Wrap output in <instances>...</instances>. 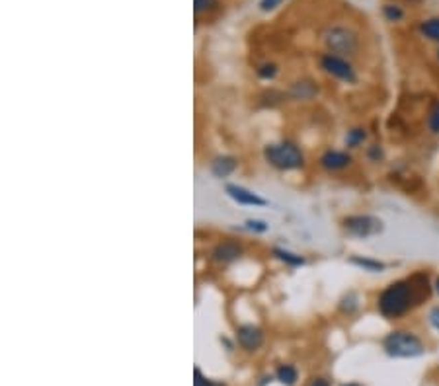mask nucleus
Returning <instances> with one entry per match:
<instances>
[{
    "instance_id": "nucleus-1",
    "label": "nucleus",
    "mask_w": 439,
    "mask_h": 386,
    "mask_svg": "<svg viewBox=\"0 0 439 386\" xmlns=\"http://www.w3.org/2000/svg\"><path fill=\"white\" fill-rule=\"evenodd\" d=\"M434 283L426 271H416L410 277L396 279L379 293L377 310L387 320H398L431 297Z\"/></svg>"
},
{
    "instance_id": "nucleus-2",
    "label": "nucleus",
    "mask_w": 439,
    "mask_h": 386,
    "mask_svg": "<svg viewBox=\"0 0 439 386\" xmlns=\"http://www.w3.org/2000/svg\"><path fill=\"white\" fill-rule=\"evenodd\" d=\"M322 43L326 47V53L338 55L344 59L355 57L361 47L359 34L348 25H328L322 32Z\"/></svg>"
},
{
    "instance_id": "nucleus-3",
    "label": "nucleus",
    "mask_w": 439,
    "mask_h": 386,
    "mask_svg": "<svg viewBox=\"0 0 439 386\" xmlns=\"http://www.w3.org/2000/svg\"><path fill=\"white\" fill-rule=\"evenodd\" d=\"M383 350L394 359H414L426 353V345L408 330H392L383 339Z\"/></svg>"
},
{
    "instance_id": "nucleus-4",
    "label": "nucleus",
    "mask_w": 439,
    "mask_h": 386,
    "mask_svg": "<svg viewBox=\"0 0 439 386\" xmlns=\"http://www.w3.org/2000/svg\"><path fill=\"white\" fill-rule=\"evenodd\" d=\"M264 158L269 166L283 170V172H291V170H299L305 166V155L293 143L264 146Z\"/></svg>"
},
{
    "instance_id": "nucleus-5",
    "label": "nucleus",
    "mask_w": 439,
    "mask_h": 386,
    "mask_svg": "<svg viewBox=\"0 0 439 386\" xmlns=\"http://www.w3.org/2000/svg\"><path fill=\"white\" fill-rule=\"evenodd\" d=\"M341 227L346 230V234L359 240H367L371 236L381 234L385 230V223L373 215H348L341 218Z\"/></svg>"
},
{
    "instance_id": "nucleus-6",
    "label": "nucleus",
    "mask_w": 439,
    "mask_h": 386,
    "mask_svg": "<svg viewBox=\"0 0 439 386\" xmlns=\"http://www.w3.org/2000/svg\"><path fill=\"white\" fill-rule=\"evenodd\" d=\"M320 69L332 78L344 82V84H357V80H359L357 71L354 69V65L350 63V59H344V57H338V55H332V53H324L320 57Z\"/></svg>"
},
{
    "instance_id": "nucleus-7",
    "label": "nucleus",
    "mask_w": 439,
    "mask_h": 386,
    "mask_svg": "<svg viewBox=\"0 0 439 386\" xmlns=\"http://www.w3.org/2000/svg\"><path fill=\"white\" fill-rule=\"evenodd\" d=\"M320 168L326 170L330 174H336V172H344L348 170L352 164H354V157L348 152V150H326L322 157H320Z\"/></svg>"
},
{
    "instance_id": "nucleus-8",
    "label": "nucleus",
    "mask_w": 439,
    "mask_h": 386,
    "mask_svg": "<svg viewBox=\"0 0 439 386\" xmlns=\"http://www.w3.org/2000/svg\"><path fill=\"white\" fill-rule=\"evenodd\" d=\"M244 253V248L234 240H225L217 244L213 250H211V262L219 264V266H227V264H232L236 262L240 256Z\"/></svg>"
},
{
    "instance_id": "nucleus-9",
    "label": "nucleus",
    "mask_w": 439,
    "mask_h": 386,
    "mask_svg": "<svg viewBox=\"0 0 439 386\" xmlns=\"http://www.w3.org/2000/svg\"><path fill=\"white\" fill-rule=\"evenodd\" d=\"M227 195L231 197L232 201H236L238 205H248V207H264L268 205V201L264 197H260L258 193L246 190L243 185L236 183H227Z\"/></svg>"
},
{
    "instance_id": "nucleus-10",
    "label": "nucleus",
    "mask_w": 439,
    "mask_h": 386,
    "mask_svg": "<svg viewBox=\"0 0 439 386\" xmlns=\"http://www.w3.org/2000/svg\"><path fill=\"white\" fill-rule=\"evenodd\" d=\"M236 339H238V343H240L243 350L256 351L264 343V334H262L260 328L246 324V326H240L236 330Z\"/></svg>"
},
{
    "instance_id": "nucleus-11",
    "label": "nucleus",
    "mask_w": 439,
    "mask_h": 386,
    "mask_svg": "<svg viewBox=\"0 0 439 386\" xmlns=\"http://www.w3.org/2000/svg\"><path fill=\"white\" fill-rule=\"evenodd\" d=\"M236 166H238V160L234 157H217L211 162V174L217 180H225L236 170Z\"/></svg>"
},
{
    "instance_id": "nucleus-12",
    "label": "nucleus",
    "mask_w": 439,
    "mask_h": 386,
    "mask_svg": "<svg viewBox=\"0 0 439 386\" xmlns=\"http://www.w3.org/2000/svg\"><path fill=\"white\" fill-rule=\"evenodd\" d=\"M350 264L357 267V269L369 271V273H383V271L387 269V264H385V262L375 260V258H369V256H352V258H350Z\"/></svg>"
},
{
    "instance_id": "nucleus-13",
    "label": "nucleus",
    "mask_w": 439,
    "mask_h": 386,
    "mask_svg": "<svg viewBox=\"0 0 439 386\" xmlns=\"http://www.w3.org/2000/svg\"><path fill=\"white\" fill-rule=\"evenodd\" d=\"M367 129L363 127H354V129H350L346 137H344V143L346 146L350 148V150H355V148H361V146L367 143Z\"/></svg>"
},
{
    "instance_id": "nucleus-14",
    "label": "nucleus",
    "mask_w": 439,
    "mask_h": 386,
    "mask_svg": "<svg viewBox=\"0 0 439 386\" xmlns=\"http://www.w3.org/2000/svg\"><path fill=\"white\" fill-rule=\"evenodd\" d=\"M273 256L283 262L285 266L289 267H301L305 266V258L303 256H299V253L295 252H289V250H283V248H273Z\"/></svg>"
},
{
    "instance_id": "nucleus-15",
    "label": "nucleus",
    "mask_w": 439,
    "mask_h": 386,
    "mask_svg": "<svg viewBox=\"0 0 439 386\" xmlns=\"http://www.w3.org/2000/svg\"><path fill=\"white\" fill-rule=\"evenodd\" d=\"M383 16H385V20L390 22V24H398V22H403L404 16V8L401 4H394V2H387L385 6H383Z\"/></svg>"
},
{
    "instance_id": "nucleus-16",
    "label": "nucleus",
    "mask_w": 439,
    "mask_h": 386,
    "mask_svg": "<svg viewBox=\"0 0 439 386\" xmlns=\"http://www.w3.org/2000/svg\"><path fill=\"white\" fill-rule=\"evenodd\" d=\"M418 30H420V34L426 37V39L439 43V18H429V20H424Z\"/></svg>"
},
{
    "instance_id": "nucleus-17",
    "label": "nucleus",
    "mask_w": 439,
    "mask_h": 386,
    "mask_svg": "<svg viewBox=\"0 0 439 386\" xmlns=\"http://www.w3.org/2000/svg\"><path fill=\"white\" fill-rule=\"evenodd\" d=\"M318 88L313 82H297V84L293 86V96L297 98V100H311V98L317 96Z\"/></svg>"
},
{
    "instance_id": "nucleus-18",
    "label": "nucleus",
    "mask_w": 439,
    "mask_h": 386,
    "mask_svg": "<svg viewBox=\"0 0 439 386\" xmlns=\"http://www.w3.org/2000/svg\"><path fill=\"white\" fill-rule=\"evenodd\" d=\"M426 125L429 133L439 137V100H436V102L429 106V109H427Z\"/></svg>"
},
{
    "instance_id": "nucleus-19",
    "label": "nucleus",
    "mask_w": 439,
    "mask_h": 386,
    "mask_svg": "<svg viewBox=\"0 0 439 386\" xmlns=\"http://www.w3.org/2000/svg\"><path fill=\"white\" fill-rule=\"evenodd\" d=\"M275 376H278V381L283 383L285 386H293L297 383V369L291 367V365H281L280 369H278V373H275Z\"/></svg>"
},
{
    "instance_id": "nucleus-20",
    "label": "nucleus",
    "mask_w": 439,
    "mask_h": 386,
    "mask_svg": "<svg viewBox=\"0 0 439 386\" xmlns=\"http://www.w3.org/2000/svg\"><path fill=\"white\" fill-rule=\"evenodd\" d=\"M365 157L369 162H373V164H379V162H383L385 160V148L377 143H373V145L367 146L365 150Z\"/></svg>"
},
{
    "instance_id": "nucleus-21",
    "label": "nucleus",
    "mask_w": 439,
    "mask_h": 386,
    "mask_svg": "<svg viewBox=\"0 0 439 386\" xmlns=\"http://www.w3.org/2000/svg\"><path fill=\"white\" fill-rule=\"evenodd\" d=\"M357 306H359V299H357L355 293H348L340 301V308L346 314H354L357 310Z\"/></svg>"
},
{
    "instance_id": "nucleus-22",
    "label": "nucleus",
    "mask_w": 439,
    "mask_h": 386,
    "mask_svg": "<svg viewBox=\"0 0 439 386\" xmlns=\"http://www.w3.org/2000/svg\"><path fill=\"white\" fill-rule=\"evenodd\" d=\"M246 229L250 232H268V223L266 220H258V218H248L246 220Z\"/></svg>"
},
{
    "instance_id": "nucleus-23",
    "label": "nucleus",
    "mask_w": 439,
    "mask_h": 386,
    "mask_svg": "<svg viewBox=\"0 0 439 386\" xmlns=\"http://www.w3.org/2000/svg\"><path fill=\"white\" fill-rule=\"evenodd\" d=\"M217 6V0H195L194 2V10L195 14L201 12H209Z\"/></svg>"
},
{
    "instance_id": "nucleus-24",
    "label": "nucleus",
    "mask_w": 439,
    "mask_h": 386,
    "mask_svg": "<svg viewBox=\"0 0 439 386\" xmlns=\"http://www.w3.org/2000/svg\"><path fill=\"white\" fill-rule=\"evenodd\" d=\"M275 74H278V67H275V65H262V67L258 69V76L264 78V80H271Z\"/></svg>"
},
{
    "instance_id": "nucleus-25",
    "label": "nucleus",
    "mask_w": 439,
    "mask_h": 386,
    "mask_svg": "<svg viewBox=\"0 0 439 386\" xmlns=\"http://www.w3.org/2000/svg\"><path fill=\"white\" fill-rule=\"evenodd\" d=\"M427 322H429V326L434 328V330H438L439 332V304L429 310V314H427Z\"/></svg>"
},
{
    "instance_id": "nucleus-26",
    "label": "nucleus",
    "mask_w": 439,
    "mask_h": 386,
    "mask_svg": "<svg viewBox=\"0 0 439 386\" xmlns=\"http://www.w3.org/2000/svg\"><path fill=\"white\" fill-rule=\"evenodd\" d=\"M283 0H260V8L264 10V12H271V10H275L278 6H280Z\"/></svg>"
},
{
    "instance_id": "nucleus-27",
    "label": "nucleus",
    "mask_w": 439,
    "mask_h": 386,
    "mask_svg": "<svg viewBox=\"0 0 439 386\" xmlns=\"http://www.w3.org/2000/svg\"><path fill=\"white\" fill-rule=\"evenodd\" d=\"M194 376H195V386H219V385H215V383H211L209 378H205L199 369H195Z\"/></svg>"
},
{
    "instance_id": "nucleus-28",
    "label": "nucleus",
    "mask_w": 439,
    "mask_h": 386,
    "mask_svg": "<svg viewBox=\"0 0 439 386\" xmlns=\"http://www.w3.org/2000/svg\"><path fill=\"white\" fill-rule=\"evenodd\" d=\"M308 386H330L328 381H324V378H317V381H313Z\"/></svg>"
},
{
    "instance_id": "nucleus-29",
    "label": "nucleus",
    "mask_w": 439,
    "mask_h": 386,
    "mask_svg": "<svg viewBox=\"0 0 439 386\" xmlns=\"http://www.w3.org/2000/svg\"><path fill=\"white\" fill-rule=\"evenodd\" d=\"M434 291H436V295H438V299H439V275L434 279Z\"/></svg>"
},
{
    "instance_id": "nucleus-30",
    "label": "nucleus",
    "mask_w": 439,
    "mask_h": 386,
    "mask_svg": "<svg viewBox=\"0 0 439 386\" xmlns=\"http://www.w3.org/2000/svg\"><path fill=\"white\" fill-rule=\"evenodd\" d=\"M344 386H359V385H355V383H352V385H344Z\"/></svg>"
},
{
    "instance_id": "nucleus-31",
    "label": "nucleus",
    "mask_w": 439,
    "mask_h": 386,
    "mask_svg": "<svg viewBox=\"0 0 439 386\" xmlns=\"http://www.w3.org/2000/svg\"><path fill=\"white\" fill-rule=\"evenodd\" d=\"M438 60H439V49H438Z\"/></svg>"
}]
</instances>
